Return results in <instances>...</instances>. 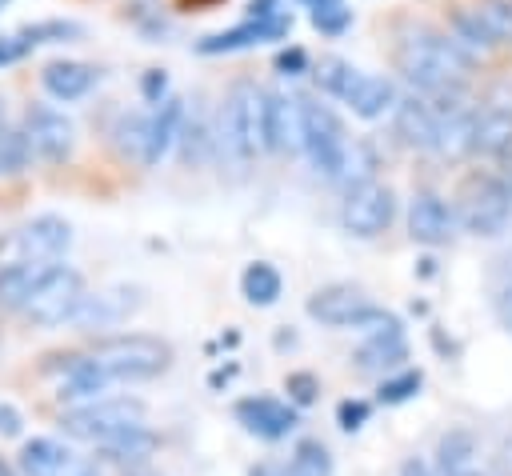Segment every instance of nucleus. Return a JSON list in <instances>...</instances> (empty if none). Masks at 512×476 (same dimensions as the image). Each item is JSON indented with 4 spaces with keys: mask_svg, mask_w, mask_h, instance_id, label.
<instances>
[{
    "mask_svg": "<svg viewBox=\"0 0 512 476\" xmlns=\"http://www.w3.org/2000/svg\"><path fill=\"white\" fill-rule=\"evenodd\" d=\"M248 476H280V472H276V468H272V464H256V468H252V472H248Z\"/></svg>",
    "mask_w": 512,
    "mask_h": 476,
    "instance_id": "3c124183",
    "label": "nucleus"
},
{
    "mask_svg": "<svg viewBox=\"0 0 512 476\" xmlns=\"http://www.w3.org/2000/svg\"><path fill=\"white\" fill-rule=\"evenodd\" d=\"M472 136H476V108H464V112H456L452 120L440 124L436 152L444 160H464V156H472Z\"/></svg>",
    "mask_w": 512,
    "mask_h": 476,
    "instance_id": "cd10ccee",
    "label": "nucleus"
},
{
    "mask_svg": "<svg viewBox=\"0 0 512 476\" xmlns=\"http://www.w3.org/2000/svg\"><path fill=\"white\" fill-rule=\"evenodd\" d=\"M84 292H88L84 276L72 264H44L20 312L36 328H60V324H72Z\"/></svg>",
    "mask_w": 512,
    "mask_h": 476,
    "instance_id": "423d86ee",
    "label": "nucleus"
},
{
    "mask_svg": "<svg viewBox=\"0 0 512 476\" xmlns=\"http://www.w3.org/2000/svg\"><path fill=\"white\" fill-rule=\"evenodd\" d=\"M28 52H32V40H28L20 28L0 36V68H4V64H16V60H24Z\"/></svg>",
    "mask_w": 512,
    "mask_h": 476,
    "instance_id": "a19ab883",
    "label": "nucleus"
},
{
    "mask_svg": "<svg viewBox=\"0 0 512 476\" xmlns=\"http://www.w3.org/2000/svg\"><path fill=\"white\" fill-rule=\"evenodd\" d=\"M92 364L112 380H156L172 368L176 352L164 336H152V332H112V336H96V344L88 348Z\"/></svg>",
    "mask_w": 512,
    "mask_h": 476,
    "instance_id": "f03ea898",
    "label": "nucleus"
},
{
    "mask_svg": "<svg viewBox=\"0 0 512 476\" xmlns=\"http://www.w3.org/2000/svg\"><path fill=\"white\" fill-rule=\"evenodd\" d=\"M140 308H144V288L140 284H108V288L84 292V300L72 316V328L84 332V336H104V332L128 324Z\"/></svg>",
    "mask_w": 512,
    "mask_h": 476,
    "instance_id": "1a4fd4ad",
    "label": "nucleus"
},
{
    "mask_svg": "<svg viewBox=\"0 0 512 476\" xmlns=\"http://www.w3.org/2000/svg\"><path fill=\"white\" fill-rule=\"evenodd\" d=\"M276 68H280L284 76H300V72H308V52H304V48H284V52L276 56Z\"/></svg>",
    "mask_w": 512,
    "mask_h": 476,
    "instance_id": "37998d69",
    "label": "nucleus"
},
{
    "mask_svg": "<svg viewBox=\"0 0 512 476\" xmlns=\"http://www.w3.org/2000/svg\"><path fill=\"white\" fill-rule=\"evenodd\" d=\"M68 460H72V452H68L60 440H52V436H32V440H24V448H20V456H16V468H20L24 476H56Z\"/></svg>",
    "mask_w": 512,
    "mask_h": 476,
    "instance_id": "a878e982",
    "label": "nucleus"
},
{
    "mask_svg": "<svg viewBox=\"0 0 512 476\" xmlns=\"http://www.w3.org/2000/svg\"><path fill=\"white\" fill-rule=\"evenodd\" d=\"M496 316H500L504 332L512 336V284H504V288H500V296H496Z\"/></svg>",
    "mask_w": 512,
    "mask_h": 476,
    "instance_id": "c03bdc74",
    "label": "nucleus"
},
{
    "mask_svg": "<svg viewBox=\"0 0 512 476\" xmlns=\"http://www.w3.org/2000/svg\"><path fill=\"white\" fill-rule=\"evenodd\" d=\"M472 12L480 16V24L496 44H512V0H476Z\"/></svg>",
    "mask_w": 512,
    "mask_h": 476,
    "instance_id": "f704fd0d",
    "label": "nucleus"
},
{
    "mask_svg": "<svg viewBox=\"0 0 512 476\" xmlns=\"http://www.w3.org/2000/svg\"><path fill=\"white\" fill-rule=\"evenodd\" d=\"M56 476H100V472H96V464H92V460H76V456H72Z\"/></svg>",
    "mask_w": 512,
    "mask_h": 476,
    "instance_id": "49530a36",
    "label": "nucleus"
},
{
    "mask_svg": "<svg viewBox=\"0 0 512 476\" xmlns=\"http://www.w3.org/2000/svg\"><path fill=\"white\" fill-rule=\"evenodd\" d=\"M28 40H32V48H40V44H60V40H76L84 28L76 24V20H36V24H24L20 28Z\"/></svg>",
    "mask_w": 512,
    "mask_h": 476,
    "instance_id": "e433bc0d",
    "label": "nucleus"
},
{
    "mask_svg": "<svg viewBox=\"0 0 512 476\" xmlns=\"http://www.w3.org/2000/svg\"><path fill=\"white\" fill-rule=\"evenodd\" d=\"M476 456H480V440L472 428L456 424L436 440V472L440 476H460V472L476 468Z\"/></svg>",
    "mask_w": 512,
    "mask_h": 476,
    "instance_id": "393cba45",
    "label": "nucleus"
},
{
    "mask_svg": "<svg viewBox=\"0 0 512 476\" xmlns=\"http://www.w3.org/2000/svg\"><path fill=\"white\" fill-rule=\"evenodd\" d=\"M144 416H148V408L136 396H100L92 404L64 408L60 412V432L72 436V440H84V444H104L116 432H124L132 424H144Z\"/></svg>",
    "mask_w": 512,
    "mask_h": 476,
    "instance_id": "0eeeda50",
    "label": "nucleus"
},
{
    "mask_svg": "<svg viewBox=\"0 0 512 476\" xmlns=\"http://www.w3.org/2000/svg\"><path fill=\"white\" fill-rule=\"evenodd\" d=\"M368 412H372V404H368V400H340L336 420H340V428H344V432H360V428H364V420H368Z\"/></svg>",
    "mask_w": 512,
    "mask_h": 476,
    "instance_id": "ea45409f",
    "label": "nucleus"
},
{
    "mask_svg": "<svg viewBox=\"0 0 512 476\" xmlns=\"http://www.w3.org/2000/svg\"><path fill=\"white\" fill-rule=\"evenodd\" d=\"M144 140H148V112H120V120L112 128L116 152L140 164L144 160Z\"/></svg>",
    "mask_w": 512,
    "mask_h": 476,
    "instance_id": "72a5a7b5",
    "label": "nucleus"
},
{
    "mask_svg": "<svg viewBox=\"0 0 512 476\" xmlns=\"http://www.w3.org/2000/svg\"><path fill=\"white\" fill-rule=\"evenodd\" d=\"M448 36H452V40H456L472 60L496 48V40L488 36V28L480 24V16H476L472 8H456V12L448 16Z\"/></svg>",
    "mask_w": 512,
    "mask_h": 476,
    "instance_id": "c756f323",
    "label": "nucleus"
},
{
    "mask_svg": "<svg viewBox=\"0 0 512 476\" xmlns=\"http://www.w3.org/2000/svg\"><path fill=\"white\" fill-rule=\"evenodd\" d=\"M396 220V192L380 180L344 188L340 200V228L356 240H376L380 232H388V224Z\"/></svg>",
    "mask_w": 512,
    "mask_h": 476,
    "instance_id": "6e6552de",
    "label": "nucleus"
},
{
    "mask_svg": "<svg viewBox=\"0 0 512 476\" xmlns=\"http://www.w3.org/2000/svg\"><path fill=\"white\" fill-rule=\"evenodd\" d=\"M32 160V144L24 136V124L0 120V176H20Z\"/></svg>",
    "mask_w": 512,
    "mask_h": 476,
    "instance_id": "473e14b6",
    "label": "nucleus"
},
{
    "mask_svg": "<svg viewBox=\"0 0 512 476\" xmlns=\"http://www.w3.org/2000/svg\"><path fill=\"white\" fill-rule=\"evenodd\" d=\"M496 176L504 180V188H508V196H512V160H508V164H504V172H496Z\"/></svg>",
    "mask_w": 512,
    "mask_h": 476,
    "instance_id": "8fccbe9b",
    "label": "nucleus"
},
{
    "mask_svg": "<svg viewBox=\"0 0 512 476\" xmlns=\"http://www.w3.org/2000/svg\"><path fill=\"white\" fill-rule=\"evenodd\" d=\"M408 360V340H404V328H388V332H368L356 352H352V364L360 372H400Z\"/></svg>",
    "mask_w": 512,
    "mask_h": 476,
    "instance_id": "6ab92c4d",
    "label": "nucleus"
},
{
    "mask_svg": "<svg viewBox=\"0 0 512 476\" xmlns=\"http://www.w3.org/2000/svg\"><path fill=\"white\" fill-rule=\"evenodd\" d=\"M392 60H396V72L416 88V96L464 88L472 76V56L448 32L428 28V24H408L396 36Z\"/></svg>",
    "mask_w": 512,
    "mask_h": 476,
    "instance_id": "f257e3e1",
    "label": "nucleus"
},
{
    "mask_svg": "<svg viewBox=\"0 0 512 476\" xmlns=\"http://www.w3.org/2000/svg\"><path fill=\"white\" fill-rule=\"evenodd\" d=\"M264 152H288L300 148V104L284 92H264Z\"/></svg>",
    "mask_w": 512,
    "mask_h": 476,
    "instance_id": "f3484780",
    "label": "nucleus"
},
{
    "mask_svg": "<svg viewBox=\"0 0 512 476\" xmlns=\"http://www.w3.org/2000/svg\"><path fill=\"white\" fill-rule=\"evenodd\" d=\"M240 292H244V300H248L252 308H268V304L280 300L284 276H280L268 260H252V264L240 272Z\"/></svg>",
    "mask_w": 512,
    "mask_h": 476,
    "instance_id": "bb28decb",
    "label": "nucleus"
},
{
    "mask_svg": "<svg viewBox=\"0 0 512 476\" xmlns=\"http://www.w3.org/2000/svg\"><path fill=\"white\" fill-rule=\"evenodd\" d=\"M180 124H184V100L180 96H168L160 104H152L148 112V140H144V168H156L180 140Z\"/></svg>",
    "mask_w": 512,
    "mask_h": 476,
    "instance_id": "a211bd4d",
    "label": "nucleus"
},
{
    "mask_svg": "<svg viewBox=\"0 0 512 476\" xmlns=\"http://www.w3.org/2000/svg\"><path fill=\"white\" fill-rule=\"evenodd\" d=\"M312 24L324 32V36H340L348 24H352V8L348 4H336V8H324V12H316L312 16Z\"/></svg>",
    "mask_w": 512,
    "mask_h": 476,
    "instance_id": "58836bf2",
    "label": "nucleus"
},
{
    "mask_svg": "<svg viewBox=\"0 0 512 476\" xmlns=\"http://www.w3.org/2000/svg\"><path fill=\"white\" fill-rule=\"evenodd\" d=\"M176 148H180V160L188 168H204L212 156H220V148H216V120H208L200 100L192 108H184V124H180Z\"/></svg>",
    "mask_w": 512,
    "mask_h": 476,
    "instance_id": "412c9836",
    "label": "nucleus"
},
{
    "mask_svg": "<svg viewBox=\"0 0 512 476\" xmlns=\"http://www.w3.org/2000/svg\"><path fill=\"white\" fill-rule=\"evenodd\" d=\"M396 84L388 80V76H376V72H360L356 76V84H352V92L344 96V104L352 108V116H360V120H380L384 112H392L396 108Z\"/></svg>",
    "mask_w": 512,
    "mask_h": 476,
    "instance_id": "b1692460",
    "label": "nucleus"
},
{
    "mask_svg": "<svg viewBox=\"0 0 512 476\" xmlns=\"http://www.w3.org/2000/svg\"><path fill=\"white\" fill-rule=\"evenodd\" d=\"M20 432V412L12 404H0V436H16Z\"/></svg>",
    "mask_w": 512,
    "mask_h": 476,
    "instance_id": "a18cd8bd",
    "label": "nucleus"
},
{
    "mask_svg": "<svg viewBox=\"0 0 512 476\" xmlns=\"http://www.w3.org/2000/svg\"><path fill=\"white\" fill-rule=\"evenodd\" d=\"M456 212H452V204L440 196V192H432V188H420L412 200H408V236L416 240V244H428V248H440V244H448L452 236H456Z\"/></svg>",
    "mask_w": 512,
    "mask_h": 476,
    "instance_id": "ddd939ff",
    "label": "nucleus"
},
{
    "mask_svg": "<svg viewBox=\"0 0 512 476\" xmlns=\"http://www.w3.org/2000/svg\"><path fill=\"white\" fill-rule=\"evenodd\" d=\"M96 80H100V72L92 64H84V60H48L44 72H40L44 92L52 100H60V104H72V100L88 96L96 88Z\"/></svg>",
    "mask_w": 512,
    "mask_h": 476,
    "instance_id": "aec40b11",
    "label": "nucleus"
},
{
    "mask_svg": "<svg viewBox=\"0 0 512 476\" xmlns=\"http://www.w3.org/2000/svg\"><path fill=\"white\" fill-rule=\"evenodd\" d=\"M140 92H144V100H148V104L168 100L172 92H168V76H164V68H148V72H144V80H140Z\"/></svg>",
    "mask_w": 512,
    "mask_h": 476,
    "instance_id": "79ce46f5",
    "label": "nucleus"
},
{
    "mask_svg": "<svg viewBox=\"0 0 512 476\" xmlns=\"http://www.w3.org/2000/svg\"><path fill=\"white\" fill-rule=\"evenodd\" d=\"M452 212L468 236L492 240V236L508 232V224H512V196L496 172H468L456 188Z\"/></svg>",
    "mask_w": 512,
    "mask_h": 476,
    "instance_id": "20e7f679",
    "label": "nucleus"
},
{
    "mask_svg": "<svg viewBox=\"0 0 512 476\" xmlns=\"http://www.w3.org/2000/svg\"><path fill=\"white\" fill-rule=\"evenodd\" d=\"M496 472H500V476H512V440H504V448H500V456H496Z\"/></svg>",
    "mask_w": 512,
    "mask_h": 476,
    "instance_id": "09e8293b",
    "label": "nucleus"
},
{
    "mask_svg": "<svg viewBox=\"0 0 512 476\" xmlns=\"http://www.w3.org/2000/svg\"><path fill=\"white\" fill-rule=\"evenodd\" d=\"M284 392H288V404H292V408H308V404L320 396V380H316L312 372H300V368H296V372L284 376Z\"/></svg>",
    "mask_w": 512,
    "mask_h": 476,
    "instance_id": "4c0bfd02",
    "label": "nucleus"
},
{
    "mask_svg": "<svg viewBox=\"0 0 512 476\" xmlns=\"http://www.w3.org/2000/svg\"><path fill=\"white\" fill-rule=\"evenodd\" d=\"M0 476H16V468H12V464H8L4 456H0Z\"/></svg>",
    "mask_w": 512,
    "mask_h": 476,
    "instance_id": "603ef678",
    "label": "nucleus"
},
{
    "mask_svg": "<svg viewBox=\"0 0 512 476\" xmlns=\"http://www.w3.org/2000/svg\"><path fill=\"white\" fill-rule=\"evenodd\" d=\"M156 448H160V436L148 428V424H132V428H124V432H116L112 440H104V444H96V452H100V460H108V464H120V468H144L152 456H156Z\"/></svg>",
    "mask_w": 512,
    "mask_h": 476,
    "instance_id": "4be33fe9",
    "label": "nucleus"
},
{
    "mask_svg": "<svg viewBox=\"0 0 512 476\" xmlns=\"http://www.w3.org/2000/svg\"><path fill=\"white\" fill-rule=\"evenodd\" d=\"M292 28V12H276V16H264V20H244L228 32H216V36H204L196 44V52L204 56H216V52H240V48H252V44H264V40H280L288 36Z\"/></svg>",
    "mask_w": 512,
    "mask_h": 476,
    "instance_id": "2eb2a0df",
    "label": "nucleus"
},
{
    "mask_svg": "<svg viewBox=\"0 0 512 476\" xmlns=\"http://www.w3.org/2000/svg\"><path fill=\"white\" fill-rule=\"evenodd\" d=\"M128 476H160V472H148V468H132Z\"/></svg>",
    "mask_w": 512,
    "mask_h": 476,
    "instance_id": "864d4df0",
    "label": "nucleus"
},
{
    "mask_svg": "<svg viewBox=\"0 0 512 476\" xmlns=\"http://www.w3.org/2000/svg\"><path fill=\"white\" fill-rule=\"evenodd\" d=\"M296 104H300V152H304V160L312 164V172L340 180L344 156L352 144L340 116L328 104H320L316 96H296Z\"/></svg>",
    "mask_w": 512,
    "mask_h": 476,
    "instance_id": "39448f33",
    "label": "nucleus"
},
{
    "mask_svg": "<svg viewBox=\"0 0 512 476\" xmlns=\"http://www.w3.org/2000/svg\"><path fill=\"white\" fill-rule=\"evenodd\" d=\"M264 88H256L252 80H236L216 112V148L220 156H228L236 168H248L256 160V152H264Z\"/></svg>",
    "mask_w": 512,
    "mask_h": 476,
    "instance_id": "7ed1b4c3",
    "label": "nucleus"
},
{
    "mask_svg": "<svg viewBox=\"0 0 512 476\" xmlns=\"http://www.w3.org/2000/svg\"><path fill=\"white\" fill-rule=\"evenodd\" d=\"M420 384H424V372L420 368H400V372H392V376H384L380 380V404H404V400H412L416 392H420Z\"/></svg>",
    "mask_w": 512,
    "mask_h": 476,
    "instance_id": "c9c22d12",
    "label": "nucleus"
},
{
    "mask_svg": "<svg viewBox=\"0 0 512 476\" xmlns=\"http://www.w3.org/2000/svg\"><path fill=\"white\" fill-rule=\"evenodd\" d=\"M460 476H488V472H480V468H468V472H460Z\"/></svg>",
    "mask_w": 512,
    "mask_h": 476,
    "instance_id": "5fc2aeb1",
    "label": "nucleus"
},
{
    "mask_svg": "<svg viewBox=\"0 0 512 476\" xmlns=\"http://www.w3.org/2000/svg\"><path fill=\"white\" fill-rule=\"evenodd\" d=\"M24 136L32 144V152L48 164H64L76 148V124L72 116H64L52 104H28L24 112Z\"/></svg>",
    "mask_w": 512,
    "mask_h": 476,
    "instance_id": "9b49d317",
    "label": "nucleus"
},
{
    "mask_svg": "<svg viewBox=\"0 0 512 476\" xmlns=\"http://www.w3.org/2000/svg\"><path fill=\"white\" fill-rule=\"evenodd\" d=\"M68 248H72V224L56 212H40L24 220L12 236V252L20 256V264H56Z\"/></svg>",
    "mask_w": 512,
    "mask_h": 476,
    "instance_id": "9d476101",
    "label": "nucleus"
},
{
    "mask_svg": "<svg viewBox=\"0 0 512 476\" xmlns=\"http://www.w3.org/2000/svg\"><path fill=\"white\" fill-rule=\"evenodd\" d=\"M372 300L356 284H324L304 300V312L324 328H360Z\"/></svg>",
    "mask_w": 512,
    "mask_h": 476,
    "instance_id": "f8f14e48",
    "label": "nucleus"
},
{
    "mask_svg": "<svg viewBox=\"0 0 512 476\" xmlns=\"http://www.w3.org/2000/svg\"><path fill=\"white\" fill-rule=\"evenodd\" d=\"M356 76H360V68L348 64L344 56H332V52L320 56V60L312 64V80H316V88H320L324 96H336V100H344V96L352 92Z\"/></svg>",
    "mask_w": 512,
    "mask_h": 476,
    "instance_id": "7c9ffc66",
    "label": "nucleus"
},
{
    "mask_svg": "<svg viewBox=\"0 0 512 476\" xmlns=\"http://www.w3.org/2000/svg\"><path fill=\"white\" fill-rule=\"evenodd\" d=\"M44 264H0V312H20Z\"/></svg>",
    "mask_w": 512,
    "mask_h": 476,
    "instance_id": "c85d7f7f",
    "label": "nucleus"
},
{
    "mask_svg": "<svg viewBox=\"0 0 512 476\" xmlns=\"http://www.w3.org/2000/svg\"><path fill=\"white\" fill-rule=\"evenodd\" d=\"M4 8H8V0H0V12H4Z\"/></svg>",
    "mask_w": 512,
    "mask_h": 476,
    "instance_id": "6e6d98bb",
    "label": "nucleus"
},
{
    "mask_svg": "<svg viewBox=\"0 0 512 476\" xmlns=\"http://www.w3.org/2000/svg\"><path fill=\"white\" fill-rule=\"evenodd\" d=\"M236 420L252 432V436H260V440H284L296 424H300V412L292 408V404H284V400H276V396H244V400H236Z\"/></svg>",
    "mask_w": 512,
    "mask_h": 476,
    "instance_id": "4468645a",
    "label": "nucleus"
},
{
    "mask_svg": "<svg viewBox=\"0 0 512 476\" xmlns=\"http://www.w3.org/2000/svg\"><path fill=\"white\" fill-rule=\"evenodd\" d=\"M392 128H396V136H400L404 148H412V152H436L440 120H436V112L428 108L424 96H404V100H396V108H392Z\"/></svg>",
    "mask_w": 512,
    "mask_h": 476,
    "instance_id": "dca6fc26",
    "label": "nucleus"
},
{
    "mask_svg": "<svg viewBox=\"0 0 512 476\" xmlns=\"http://www.w3.org/2000/svg\"><path fill=\"white\" fill-rule=\"evenodd\" d=\"M332 472H336V464H332V452L324 440H300L284 468V476H332Z\"/></svg>",
    "mask_w": 512,
    "mask_h": 476,
    "instance_id": "2f4dec72",
    "label": "nucleus"
},
{
    "mask_svg": "<svg viewBox=\"0 0 512 476\" xmlns=\"http://www.w3.org/2000/svg\"><path fill=\"white\" fill-rule=\"evenodd\" d=\"M400 476H432V468H428L420 456H408V460L400 464Z\"/></svg>",
    "mask_w": 512,
    "mask_h": 476,
    "instance_id": "de8ad7c7",
    "label": "nucleus"
},
{
    "mask_svg": "<svg viewBox=\"0 0 512 476\" xmlns=\"http://www.w3.org/2000/svg\"><path fill=\"white\" fill-rule=\"evenodd\" d=\"M472 152L492 156V160L512 156V108H508V104L476 108V136H472Z\"/></svg>",
    "mask_w": 512,
    "mask_h": 476,
    "instance_id": "5701e85b",
    "label": "nucleus"
}]
</instances>
